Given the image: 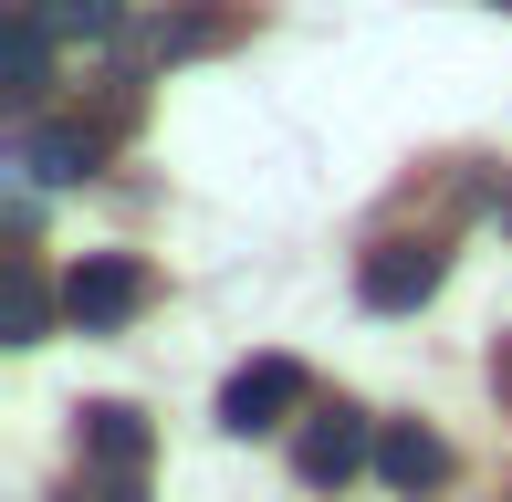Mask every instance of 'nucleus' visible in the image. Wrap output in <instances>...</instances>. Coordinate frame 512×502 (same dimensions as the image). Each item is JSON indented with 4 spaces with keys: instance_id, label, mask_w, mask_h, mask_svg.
<instances>
[{
    "instance_id": "nucleus-1",
    "label": "nucleus",
    "mask_w": 512,
    "mask_h": 502,
    "mask_svg": "<svg viewBox=\"0 0 512 502\" xmlns=\"http://www.w3.org/2000/svg\"><path fill=\"white\" fill-rule=\"evenodd\" d=\"M147 262H126V251H84L74 272H63V325L74 335H115V325H136L147 314Z\"/></svg>"
},
{
    "instance_id": "nucleus-2",
    "label": "nucleus",
    "mask_w": 512,
    "mask_h": 502,
    "mask_svg": "<svg viewBox=\"0 0 512 502\" xmlns=\"http://www.w3.org/2000/svg\"><path fill=\"white\" fill-rule=\"evenodd\" d=\"M283 419H314V377L293 356H251V367L220 377V429L251 440V429H283Z\"/></svg>"
},
{
    "instance_id": "nucleus-3",
    "label": "nucleus",
    "mask_w": 512,
    "mask_h": 502,
    "mask_svg": "<svg viewBox=\"0 0 512 502\" xmlns=\"http://www.w3.org/2000/svg\"><path fill=\"white\" fill-rule=\"evenodd\" d=\"M366 461H377V419H366V408H345V398L314 408V419L293 429V482H304V492H345Z\"/></svg>"
},
{
    "instance_id": "nucleus-4",
    "label": "nucleus",
    "mask_w": 512,
    "mask_h": 502,
    "mask_svg": "<svg viewBox=\"0 0 512 502\" xmlns=\"http://www.w3.org/2000/svg\"><path fill=\"white\" fill-rule=\"evenodd\" d=\"M439 283H450V251H439V241H377L356 262V304L366 314H418Z\"/></svg>"
},
{
    "instance_id": "nucleus-5",
    "label": "nucleus",
    "mask_w": 512,
    "mask_h": 502,
    "mask_svg": "<svg viewBox=\"0 0 512 502\" xmlns=\"http://www.w3.org/2000/svg\"><path fill=\"white\" fill-rule=\"evenodd\" d=\"M450 471H460V461H450V440H439L429 419H387V429H377V482H387V492L418 502V492L450 482Z\"/></svg>"
},
{
    "instance_id": "nucleus-6",
    "label": "nucleus",
    "mask_w": 512,
    "mask_h": 502,
    "mask_svg": "<svg viewBox=\"0 0 512 502\" xmlns=\"http://www.w3.org/2000/svg\"><path fill=\"white\" fill-rule=\"evenodd\" d=\"M84 471H95V482H147V419H136L126 398L84 408Z\"/></svg>"
},
{
    "instance_id": "nucleus-7",
    "label": "nucleus",
    "mask_w": 512,
    "mask_h": 502,
    "mask_svg": "<svg viewBox=\"0 0 512 502\" xmlns=\"http://www.w3.org/2000/svg\"><path fill=\"white\" fill-rule=\"evenodd\" d=\"M11 168L32 178V189H74V178L95 168V136H84V126H21Z\"/></svg>"
},
{
    "instance_id": "nucleus-8",
    "label": "nucleus",
    "mask_w": 512,
    "mask_h": 502,
    "mask_svg": "<svg viewBox=\"0 0 512 502\" xmlns=\"http://www.w3.org/2000/svg\"><path fill=\"white\" fill-rule=\"evenodd\" d=\"M42 74H53V32H42V21H32V0H21V11L0 21V84L32 105V95H42Z\"/></svg>"
},
{
    "instance_id": "nucleus-9",
    "label": "nucleus",
    "mask_w": 512,
    "mask_h": 502,
    "mask_svg": "<svg viewBox=\"0 0 512 502\" xmlns=\"http://www.w3.org/2000/svg\"><path fill=\"white\" fill-rule=\"evenodd\" d=\"M53 314H63V293L42 283L32 251H11V346H42V335H53Z\"/></svg>"
},
{
    "instance_id": "nucleus-10",
    "label": "nucleus",
    "mask_w": 512,
    "mask_h": 502,
    "mask_svg": "<svg viewBox=\"0 0 512 502\" xmlns=\"http://www.w3.org/2000/svg\"><path fill=\"white\" fill-rule=\"evenodd\" d=\"M32 21L53 42H115L126 32V0H32Z\"/></svg>"
},
{
    "instance_id": "nucleus-11",
    "label": "nucleus",
    "mask_w": 512,
    "mask_h": 502,
    "mask_svg": "<svg viewBox=\"0 0 512 502\" xmlns=\"http://www.w3.org/2000/svg\"><path fill=\"white\" fill-rule=\"evenodd\" d=\"M209 42H230V11H178V21H157L147 53L168 63V53H209Z\"/></svg>"
},
{
    "instance_id": "nucleus-12",
    "label": "nucleus",
    "mask_w": 512,
    "mask_h": 502,
    "mask_svg": "<svg viewBox=\"0 0 512 502\" xmlns=\"http://www.w3.org/2000/svg\"><path fill=\"white\" fill-rule=\"evenodd\" d=\"M53 502H136V482H74V492H53Z\"/></svg>"
},
{
    "instance_id": "nucleus-13",
    "label": "nucleus",
    "mask_w": 512,
    "mask_h": 502,
    "mask_svg": "<svg viewBox=\"0 0 512 502\" xmlns=\"http://www.w3.org/2000/svg\"><path fill=\"white\" fill-rule=\"evenodd\" d=\"M492 377H502V398H512V335H502V367H492Z\"/></svg>"
},
{
    "instance_id": "nucleus-14",
    "label": "nucleus",
    "mask_w": 512,
    "mask_h": 502,
    "mask_svg": "<svg viewBox=\"0 0 512 502\" xmlns=\"http://www.w3.org/2000/svg\"><path fill=\"white\" fill-rule=\"evenodd\" d=\"M502 231H512V189H502Z\"/></svg>"
}]
</instances>
